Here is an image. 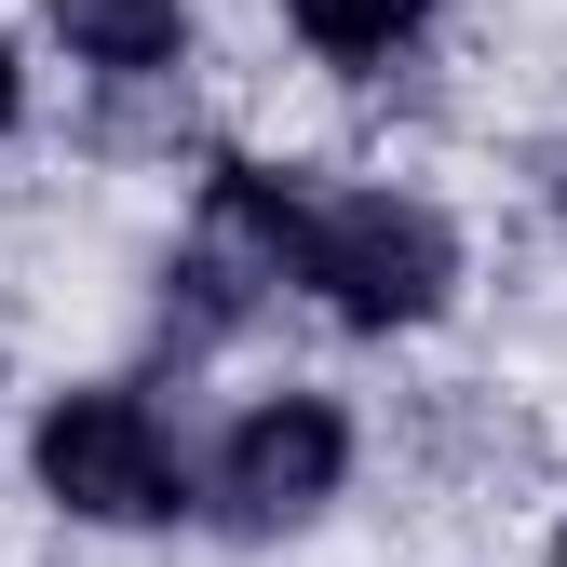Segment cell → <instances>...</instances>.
Segmentation results:
<instances>
[{"mask_svg":"<svg viewBox=\"0 0 567 567\" xmlns=\"http://www.w3.org/2000/svg\"><path fill=\"white\" fill-rule=\"evenodd\" d=\"M298 284H324L338 324H419L460 284V230L433 203H405V189H338L298 230Z\"/></svg>","mask_w":567,"mask_h":567,"instance_id":"cell-1","label":"cell"},{"mask_svg":"<svg viewBox=\"0 0 567 567\" xmlns=\"http://www.w3.org/2000/svg\"><path fill=\"white\" fill-rule=\"evenodd\" d=\"M41 486H54L68 514H95V527H150V514L189 501L163 419L135 405V392H68V405L41 419Z\"/></svg>","mask_w":567,"mask_h":567,"instance_id":"cell-2","label":"cell"},{"mask_svg":"<svg viewBox=\"0 0 567 567\" xmlns=\"http://www.w3.org/2000/svg\"><path fill=\"white\" fill-rule=\"evenodd\" d=\"M298 230H311V203L284 189V176H257V163L203 176V244L176 270V284H203V324H244L270 284H298Z\"/></svg>","mask_w":567,"mask_h":567,"instance_id":"cell-3","label":"cell"},{"mask_svg":"<svg viewBox=\"0 0 567 567\" xmlns=\"http://www.w3.org/2000/svg\"><path fill=\"white\" fill-rule=\"evenodd\" d=\"M338 473H351V419L324 392H284L217 446V501H230V527H298L338 501Z\"/></svg>","mask_w":567,"mask_h":567,"instance_id":"cell-4","label":"cell"},{"mask_svg":"<svg viewBox=\"0 0 567 567\" xmlns=\"http://www.w3.org/2000/svg\"><path fill=\"white\" fill-rule=\"evenodd\" d=\"M54 41L82 54V68H122V82H150V68H176L189 14H176V0H54Z\"/></svg>","mask_w":567,"mask_h":567,"instance_id":"cell-5","label":"cell"},{"mask_svg":"<svg viewBox=\"0 0 567 567\" xmlns=\"http://www.w3.org/2000/svg\"><path fill=\"white\" fill-rule=\"evenodd\" d=\"M284 14H298V41H311V54L379 68L392 41H419V14H433V0H284Z\"/></svg>","mask_w":567,"mask_h":567,"instance_id":"cell-6","label":"cell"},{"mask_svg":"<svg viewBox=\"0 0 567 567\" xmlns=\"http://www.w3.org/2000/svg\"><path fill=\"white\" fill-rule=\"evenodd\" d=\"M0 122H14V54H0Z\"/></svg>","mask_w":567,"mask_h":567,"instance_id":"cell-7","label":"cell"},{"mask_svg":"<svg viewBox=\"0 0 567 567\" xmlns=\"http://www.w3.org/2000/svg\"><path fill=\"white\" fill-rule=\"evenodd\" d=\"M554 567H567V540H554Z\"/></svg>","mask_w":567,"mask_h":567,"instance_id":"cell-8","label":"cell"}]
</instances>
